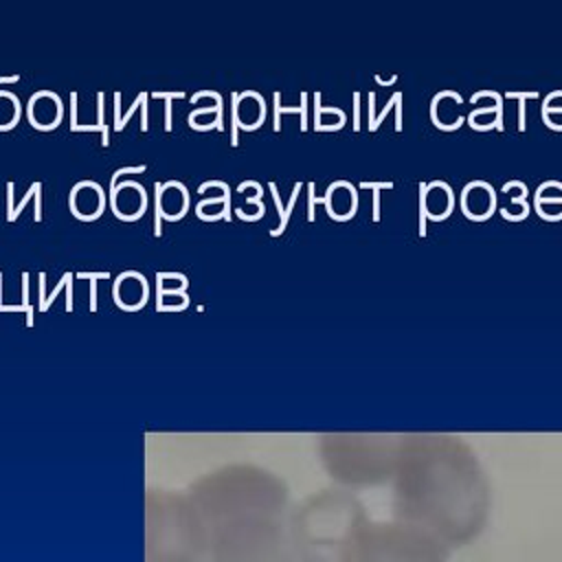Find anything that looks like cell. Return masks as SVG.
Wrapping results in <instances>:
<instances>
[{
    "label": "cell",
    "mask_w": 562,
    "mask_h": 562,
    "mask_svg": "<svg viewBox=\"0 0 562 562\" xmlns=\"http://www.w3.org/2000/svg\"><path fill=\"white\" fill-rule=\"evenodd\" d=\"M397 514L446 547L479 536L487 518V492L465 450L430 441L413 452L397 483Z\"/></svg>",
    "instance_id": "1"
},
{
    "label": "cell",
    "mask_w": 562,
    "mask_h": 562,
    "mask_svg": "<svg viewBox=\"0 0 562 562\" xmlns=\"http://www.w3.org/2000/svg\"><path fill=\"white\" fill-rule=\"evenodd\" d=\"M283 487L255 479L244 498L217 525L211 562H301L290 522L283 518Z\"/></svg>",
    "instance_id": "2"
},
{
    "label": "cell",
    "mask_w": 562,
    "mask_h": 562,
    "mask_svg": "<svg viewBox=\"0 0 562 562\" xmlns=\"http://www.w3.org/2000/svg\"><path fill=\"white\" fill-rule=\"evenodd\" d=\"M364 525V514L351 498L323 496L296 514L290 533L301 562H353Z\"/></svg>",
    "instance_id": "3"
},
{
    "label": "cell",
    "mask_w": 562,
    "mask_h": 562,
    "mask_svg": "<svg viewBox=\"0 0 562 562\" xmlns=\"http://www.w3.org/2000/svg\"><path fill=\"white\" fill-rule=\"evenodd\" d=\"M353 562H448V547L406 522H367L360 531Z\"/></svg>",
    "instance_id": "4"
},
{
    "label": "cell",
    "mask_w": 562,
    "mask_h": 562,
    "mask_svg": "<svg viewBox=\"0 0 562 562\" xmlns=\"http://www.w3.org/2000/svg\"><path fill=\"white\" fill-rule=\"evenodd\" d=\"M301 101L303 105L301 108H281L279 105V94H274V130H279V123H281V112H299L301 114V130H307V94H301Z\"/></svg>",
    "instance_id": "5"
},
{
    "label": "cell",
    "mask_w": 562,
    "mask_h": 562,
    "mask_svg": "<svg viewBox=\"0 0 562 562\" xmlns=\"http://www.w3.org/2000/svg\"><path fill=\"white\" fill-rule=\"evenodd\" d=\"M151 97H156V99H165V130L169 132L171 130V99H182L184 97V92H176V90H171V92H151Z\"/></svg>",
    "instance_id": "6"
},
{
    "label": "cell",
    "mask_w": 562,
    "mask_h": 562,
    "mask_svg": "<svg viewBox=\"0 0 562 562\" xmlns=\"http://www.w3.org/2000/svg\"><path fill=\"white\" fill-rule=\"evenodd\" d=\"M103 99H105V94L103 92H99L97 94V119H99V127H101V145L103 147H108L110 145V130H108V125L103 123Z\"/></svg>",
    "instance_id": "7"
},
{
    "label": "cell",
    "mask_w": 562,
    "mask_h": 562,
    "mask_svg": "<svg viewBox=\"0 0 562 562\" xmlns=\"http://www.w3.org/2000/svg\"><path fill=\"white\" fill-rule=\"evenodd\" d=\"M507 97L509 99H516L518 97V130L522 132L525 130V99H529V97H538V92H507Z\"/></svg>",
    "instance_id": "8"
},
{
    "label": "cell",
    "mask_w": 562,
    "mask_h": 562,
    "mask_svg": "<svg viewBox=\"0 0 562 562\" xmlns=\"http://www.w3.org/2000/svg\"><path fill=\"white\" fill-rule=\"evenodd\" d=\"M270 193H272V200H274L277 209L281 211V224H279V228L270 231V235H279V233L285 231V224H288V217H290V215L285 213V209H283V204H281V198H279V191H277V184H274V182H270Z\"/></svg>",
    "instance_id": "9"
},
{
    "label": "cell",
    "mask_w": 562,
    "mask_h": 562,
    "mask_svg": "<svg viewBox=\"0 0 562 562\" xmlns=\"http://www.w3.org/2000/svg\"><path fill=\"white\" fill-rule=\"evenodd\" d=\"M362 189H373V220H380V189H391V182H380V184H371V182H362Z\"/></svg>",
    "instance_id": "10"
},
{
    "label": "cell",
    "mask_w": 562,
    "mask_h": 562,
    "mask_svg": "<svg viewBox=\"0 0 562 562\" xmlns=\"http://www.w3.org/2000/svg\"><path fill=\"white\" fill-rule=\"evenodd\" d=\"M22 307L26 310V325H33V307L29 303V272L22 274Z\"/></svg>",
    "instance_id": "11"
},
{
    "label": "cell",
    "mask_w": 562,
    "mask_h": 562,
    "mask_svg": "<svg viewBox=\"0 0 562 562\" xmlns=\"http://www.w3.org/2000/svg\"><path fill=\"white\" fill-rule=\"evenodd\" d=\"M40 187H42V182H33V184L29 187V191H26V193H24V198L18 202V206L13 209V213H11V215H7V220H9V222H13V220L20 215V211L26 206V202H29V200L35 195V191H37Z\"/></svg>",
    "instance_id": "12"
},
{
    "label": "cell",
    "mask_w": 562,
    "mask_h": 562,
    "mask_svg": "<svg viewBox=\"0 0 562 562\" xmlns=\"http://www.w3.org/2000/svg\"><path fill=\"white\" fill-rule=\"evenodd\" d=\"M70 277H72V272H64V277H61V281H59V283H57V285H55V288H53V292H50V296H48V299H46V301H44V303H42V305H40V310H42V312H44V310H48V305H50V301H55V296H57V294H59V290H61V288H66V281H68V279H70Z\"/></svg>",
    "instance_id": "13"
},
{
    "label": "cell",
    "mask_w": 562,
    "mask_h": 562,
    "mask_svg": "<svg viewBox=\"0 0 562 562\" xmlns=\"http://www.w3.org/2000/svg\"><path fill=\"white\" fill-rule=\"evenodd\" d=\"M145 171V165H136V167H123V169H116L114 173H112V187L110 189H114L116 187V180L123 176V173H143Z\"/></svg>",
    "instance_id": "14"
},
{
    "label": "cell",
    "mask_w": 562,
    "mask_h": 562,
    "mask_svg": "<svg viewBox=\"0 0 562 562\" xmlns=\"http://www.w3.org/2000/svg\"><path fill=\"white\" fill-rule=\"evenodd\" d=\"M426 189L428 184H422V200H419V206H422V220H419V233L424 235L426 233Z\"/></svg>",
    "instance_id": "15"
},
{
    "label": "cell",
    "mask_w": 562,
    "mask_h": 562,
    "mask_svg": "<svg viewBox=\"0 0 562 562\" xmlns=\"http://www.w3.org/2000/svg\"><path fill=\"white\" fill-rule=\"evenodd\" d=\"M147 92H140V112H143V116H140V130L143 132H147Z\"/></svg>",
    "instance_id": "16"
},
{
    "label": "cell",
    "mask_w": 562,
    "mask_h": 562,
    "mask_svg": "<svg viewBox=\"0 0 562 562\" xmlns=\"http://www.w3.org/2000/svg\"><path fill=\"white\" fill-rule=\"evenodd\" d=\"M77 277H79V279L97 281V279H108V277H110V272H108V270H105V272H77Z\"/></svg>",
    "instance_id": "17"
},
{
    "label": "cell",
    "mask_w": 562,
    "mask_h": 562,
    "mask_svg": "<svg viewBox=\"0 0 562 562\" xmlns=\"http://www.w3.org/2000/svg\"><path fill=\"white\" fill-rule=\"evenodd\" d=\"M66 310H72V277L66 281Z\"/></svg>",
    "instance_id": "18"
},
{
    "label": "cell",
    "mask_w": 562,
    "mask_h": 562,
    "mask_svg": "<svg viewBox=\"0 0 562 562\" xmlns=\"http://www.w3.org/2000/svg\"><path fill=\"white\" fill-rule=\"evenodd\" d=\"M90 310H97V283L90 281Z\"/></svg>",
    "instance_id": "19"
},
{
    "label": "cell",
    "mask_w": 562,
    "mask_h": 562,
    "mask_svg": "<svg viewBox=\"0 0 562 562\" xmlns=\"http://www.w3.org/2000/svg\"><path fill=\"white\" fill-rule=\"evenodd\" d=\"M400 101H402V94L395 92V110H397V123H395V130H402V114H400Z\"/></svg>",
    "instance_id": "20"
},
{
    "label": "cell",
    "mask_w": 562,
    "mask_h": 562,
    "mask_svg": "<svg viewBox=\"0 0 562 562\" xmlns=\"http://www.w3.org/2000/svg\"><path fill=\"white\" fill-rule=\"evenodd\" d=\"M20 79V75H11V77H0V83H13V81H18Z\"/></svg>",
    "instance_id": "21"
}]
</instances>
